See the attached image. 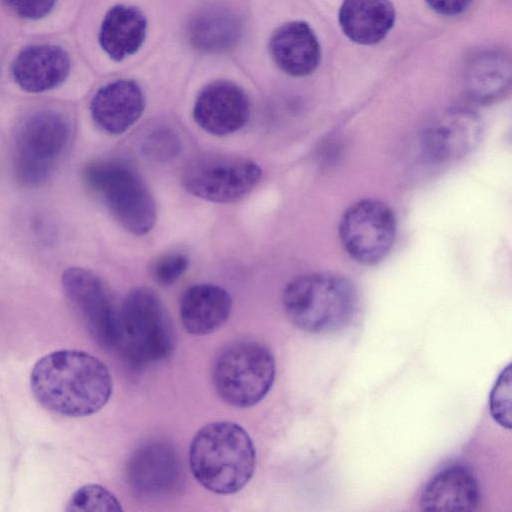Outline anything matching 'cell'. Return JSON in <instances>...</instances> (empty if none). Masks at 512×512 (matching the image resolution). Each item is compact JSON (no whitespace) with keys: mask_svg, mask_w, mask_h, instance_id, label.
<instances>
[{"mask_svg":"<svg viewBox=\"0 0 512 512\" xmlns=\"http://www.w3.org/2000/svg\"><path fill=\"white\" fill-rule=\"evenodd\" d=\"M30 388L45 409L62 416L85 417L109 401L113 379L97 357L81 350L61 349L34 364Z\"/></svg>","mask_w":512,"mask_h":512,"instance_id":"obj_1","label":"cell"},{"mask_svg":"<svg viewBox=\"0 0 512 512\" xmlns=\"http://www.w3.org/2000/svg\"><path fill=\"white\" fill-rule=\"evenodd\" d=\"M189 462L196 480L216 494L243 489L256 466V449L248 432L231 421H215L194 435Z\"/></svg>","mask_w":512,"mask_h":512,"instance_id":"obj_2","label":"cell"},{"mask_svg":"<svg viewBox=\"0 0 512 512\" xmlns=\"http://www.w3.org/2000/svg\"><path fill=\"white\" fill-rule=\"evenodd\" d=\"M358 294L346 277L310 273L291 280L283 292V307L289 320L308 333H330L350 323Z\"/></svg>","mask_w":512,"mask_h":512,"instance_id":"obj_3","label":"cell"},{"mask_svg":"<svg viewBox=\"0 0 512 512\" xmlns=\"http://www.w3.org/2000/svg\"><path fill=\"white\" fill-rule=\"evenodd\" d=\"M174 348L173 325L159 296L145 287L130 291L118 310L115 349L142 367L169 358Z\"/></svg>","mask_w":512,"mask_h":512,"instance_id":"obj_4","label":"cell"},{"mask_svg":"<svg viewBox=\"0 0 512 512\" xmlns=\"http://www.w3.org/2000/svg\"><path fill=\"white\" fill-rule=\"evenodd\" d=\"M275 374L270 349L251 339L226 346L214 360L211 371L218 396L237 408H249L263 400L273 386Z\"/></svg>","mask_w":512,"mask_h":512,"instance_id":"obj_5","label":"cell"},{"mask_svg":"<svg viewBox=\"0 0 512 512\" xmlns=\"http://www.w3.org/2000/svg\"><path fill=\"white\" fill-rule=\"evenodd\" d=\"M71 124L52 109L26 115L13 139V166L19 182L37 186L49 178L71 141Z\"/></svg>","mask_w":512,"mask_h":512,"instance_id":"obj_6","label":"cell"},{"mask_svg":"<svg viewBox=\"0 0 512 512\" xmlns=\"http://www.w3.org/2000/svg\"><path fill=\"white\" fill-rule=\"evenodd\" d=\"M84 180L125 230L140 236L153 228L157 218L154 198L132 168L118 162H95L86 167Z\"/></svg>","mask_w":512,"mask_h":512,"instance_id":"obj_7","label":"cell"},{"mask_svg":"<svg viewBox=\"0 0 512 512\" xmlns=\"http://www.w3.org/2000/svg\"><path fill=\"white\" fill-rule=\"evenodd\" d=\"M261 177V167L251 159L208 153L187 163L182 173V184L195 197L215 203H230L251 192Z\"/></svg>","mask_w":512,"mask_h":512,"instance_id":"obj_8","label":"cell"},{"mask_svg":"<svg viewBox=\"0 0 512 512\" xmlns=\"http://www.w3.org/2000/svg\"><path fill=\"white\" fill-rule=\"evenodd\" d=\"M397 231L394 211L384 202L366 198L350 205L339 223V238L358 263L374 265L393 247Z\"/></svg>","mask_w":512,"mask_h":512,"instance_id":"obj_9","label":"cell"},{"mask_svg":"<svg viewBox=\"0 0 512 512\" xmlns=\"http://www.w3.org/2000/svg\"><path fill=\"white\" fill-rule=\"evenodd\" d=\"M484 125L480 116L466 108H451L432 118L420 135L427 160L450 163L470 154L481 142Z\"/></svg>","mask_w":512,"mask_h":512,"instance_id":"obj_10","label":"cell"},{"mask_svg":"<svg viewBox=\"0 0 512 512\" xmlns=\"http://www.w3.org/2000/svg\"><path fill=\"white\" fill-rule=\"evenodd\" d=\"M63 291L81 314L94 338L106 348H115L118 309L102 280L81 267L67 269L61 279Z\"/></svg>","mask_w":512,"mask_h":512,"instance_id":"obj_11","label":"cell"},{"mask_svg":"<svg viewBox=\"0 0 512 512\" xmlns=\"http://www.w3.org/2000/svg\"><path fill=\"white\" fill-rule=\"evenodd\" d=\"M193 117L198 126L209 134L224 136L234 133L249 120L248 96L234 82H211L198 94L193 107Z\"/></svg>","mask_w":512,"mask_h":512,"instance_id":"obj_12","label":"cell"},{"mask_svg":"<svg viewBox=\"0 0 512 512\" xmlns=\"http://www.w3.org/2000/svg\"><path fill=\"white\" fill-rule=\"evenodd\" d=\"M180 477V463L173 447L163 441L142 444L131 455L127 464V481L139 496L155 498L176 486Z\"/></svg>","mask_w":512,"mask_h":512,"instance_id":"obj_13","label":"cell"},{"mask_svg":"<svg viewBox=\"0 0 512 512\" xmlns=\"http://www.w3.org/2000/svg\"><path fill=\"white\" fill-rule=\"evenodd\" d=\"M70 69L71 61L65 49L54 44H34L17 54L11 74L22 90L42 93L61 86Z\"/></svg>","mask_w":512,"mask_h":512,"instance_id":"obj_14","label":"cell"},{"mask_svg":"<svg viewBox=\"0 0 512 512\" xmlns=\"http://www.w3.org/2000/svg\"><path fill=\"white\" fill-rule=\"evenodd\" d=\"M144 109V93L138 83L130 79H118L103 85L90 102L93 122L110 135L127 131L141 117Z\"/></svg>","mask_w":512,"mask_h":512,"instance_id":"obj_15","label":"cell"},{"mask_svg":"<svg viewBox=\"0 0 512 512\" xmlns=\"http://www.w3.org/2000/svg\"><path fill=\"white\" fill-rule=\"evenodd\" d=\"M269 52L278 68L294 77L311 74L321 58L318 39L304 21H290L276 28L269 40Z\"/></svg>","mask_w":512,"mask_h":512,"instance_id":"obj_16","label":"cell"},{"mask_svg":"<svg viewBox=\"0 0 512 512\" xmlns=\"http://www.w3.org/2000/svg\"><path fill=\"white\" fill-rule=\"evenodd\" d=\"M479 501L477 478L468 467L460 464L437 472L420 495V506L426 511H472Z\"/></svg>","mask_w":512,"mask_h":512,"instance_id":"obj_17","label":"cell"},{"mask_svg":"<svg viewBox=\"0 0 512 512\" xmlns=\"http://www.w3.org/2000/svg\"><path fill=\"white\" fill-rule=\"evenodd\" d=\"M232 298L223 287L200 283L189 287L180 300V319L185 330L196 336L210 334L229 318Z\"/></svg>","mask_w":512,"mask_h":512,"instance_id":"obj_18","label":"cell"},{"mask_svg":"<svg viewBox=\"0 0 512 512\" xmlns=\"http://www.w3.org/2000/svg\"><path fill=\"white\" fill-rule=\"evenodd\" d=\"M147 20L135 6L117 4L105 14L98 41L110 59L120 62L135 54L145 41Z\"/></svg>","mask_w":512,"mask_h":512,"instance_id":"obj_19","label":"cell"},{"mask_svg":"<svg viewBox=\"0 0 512 512\" xmlns=\"http://www.w3.org/2000/svg\"><path fill=\"white\" fill-rule=\"evenodd\" d=\"M338 19L350 40L372 45L380 42L393 27L395 9L389 0H344Z\"/></svg>","mask_w":512,"mask_h":512,"instance_id":"obj_20","label":"cell"},{"mask_svg":"<svg viewBox=\"0 0 512 512\" xmlns=\"http://www.w3.org/2000/svg\"><path fill=\"white\" fill-rule=\"evenodd\" d=\"M189 33L191 42L198 49L209 52L222 51L237 41L240 21L228 7L212 5L194 17Z\"/></svg>","mask_w":512,"mask_h":512,"instance_id":"obj_21","label":"cell"},{"mask_svg":"<svg viewBox=\"0 0 512 512\" xmlns=\"http://www.w3.org/2000/svg\"><path fill=\"white\" fill-rule=\"evenodd\" d=\"M69 512L122 511L116 496L98 484H87L77 489L65 509Z\"/></svg>","mask_w":512,"mask_h":512,"instance_id":"obj_22","label":"cell"},{"mask_svg":"<svg viewBox=\"0 0 512 512\" xmlns=\"http://www.w3.org/2000/svg\"><path fill=\"white\" fill-rule=\"evenodd\" d=\"M511 365L499 375L490 394V412L501 426L511 428Z\"/></svg>","mask_w":512,"mask_h":512,"instance_id":"obj_23","label":"cell"},{"mask_svg":"<svg viewBox=\"0 0 512 512\" xmlns=\"http://www.w3.org/2000/svg\"><path fill=\"white\" fill-rule=\"evenodd\" d=\"M188 258L181 253H169L158 257L151 265L150 273L155 282L167 286L175 283L187 270Z\"/></svg>","mask_w":512,"mask_h":512,"instance_id":"obj_24","label":"cell"},{"mask_svg":"<svg viewBox=\"0 0 512 512\" xmlns=\"http://www.w3.org/2000/svg\"><path fill=\"white\" fill-rule=\"evenodd\" d=\"M143 149L149 157L165 160L176 155L179 149L178 138L168 128H156L145 137Z\"/></svg>","mask_w":512,"mask_h":512,"instance_id":"obj_25","label":"cell"},{"mask_svg":"<svg viewBox=\"0 0 512 512\" xmlns=\"http://www.w3.org/2000/svg\"><path fill=\"white\" fill-rule=\"evenodd\" d=\"M15 15L26 20H40L54 9L57 0H1Z\"/></svg>","mask_w":512,"mask_h":512,"instance_id":"obj_26","label":"cell"},{"mask_svg":"<svg viewBox=\"0 0 512 512\" xmlns=\"http://www.w3.org/2000/svg\"><path fill=\"white\" fill-rule=\"evenodd\" d=\"M435 12L445 16H456L463 13L472 0H425Z\"/></svg>","mask_w":512,"mask_h":512,"instance_id":"obj_27","label":"cell"}]
</instances>
